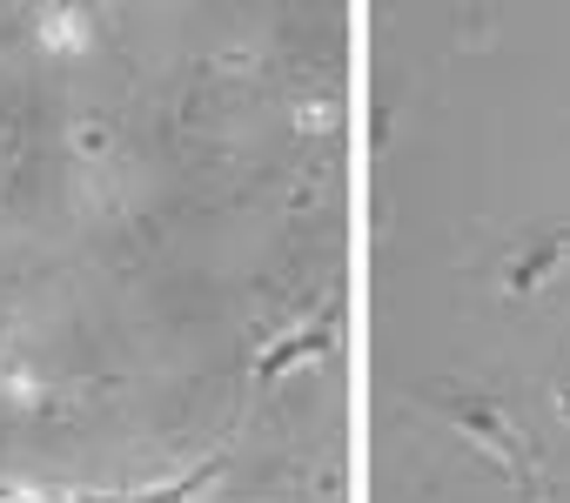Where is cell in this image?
<instances>
[{
  "mask_svg": "<svg viewBox=\"0 0 570 503\" xmlns=\"http://www.w3.org/2000/svg\"><path fill=\"white\" fill-rule=\"evenodd\" d=\"M563 256H570V235H557V241L543 248V256H530V263H510V296H530V289H537V283L563 263Z\"/></svg>",
  "mask_w": 570,
  "mask_h": 503,
  "instance_id": "7a4b0ae2",
  "label": "cell"
},
{
  "mask_svg": "<svg viewBox=\"0 0 570 503\" xmlns=\"http://www.w3.org/2000/svg\"><path fill=\"white\" fill-rule=\"evenodd\" d=\"M557 410H563V416H570V389H563V396H557Z\"/></svg>",
  "mask_w": 570,
  "mask_h": 503,
  "instance_id": "3957f363",
  "label": "cell"
},
{
  "mask_svg": "<svg viewBox=\"0 0 570 503\" xmlns=\"http://www.w3.org/2000/svg\"><path fill=\"white\" fill-rule=\"evenodd\" d=\"M430 403H436V410H450L463 436L490 443V456H497L510 476H523V496H530V503H543V483H537V456H530V443H523V436H517V430H510L497 410H483V403H450V396H430Z\"/></svg>",
  "mask_w": 570,
  "mask_h": 503,
  "instance_id": "6da1fadb",
  "label": "cell"
}]
</instances>
